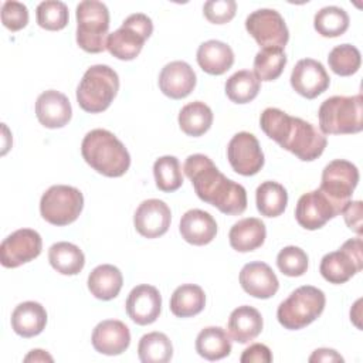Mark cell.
<instances>
[{
	"label": "cell",
	"mask_w": 363,
	"mask_h": 363,
	"mask_svg": "<svg viewBox=\"0 0 363 363\" xmlns=\"http://www.w3.org/2000/svg\"><path fill=\"white\" fill-rule=\"evenodd\" d=\"M319 128L326 135L359 133L363 129L362 94L352 96L335 95L322 102L318 111Z\"/></svg>",
	"instance_id": "cell-4"
},
{
	"label": "cell",
	"mask_w": 363,
	"mask_h": 363,
	"mask_svg": "<svg viewBox=\"0 0 363 363\" xmlns=\"http://www.w3.org/2000/svg\"><path fill=\"white\" fill-rule=\"evenodd\" d=\"M123 284L119 268L111 264H102L94 268L88 277L89 292L102 301H111L118 296Z\"/></svg>",
	"instance_id": "cell-28"
},
{
	"label": "cell",
	"mask_w": 363,
	"mask_h": 363,
	"mask_svg": "<svg viewBox=\"0 0 363 363\" xmlns=\"http://www.w3.org/2000/svg\"><path fill=\"white\" fill-rule=\"evenodd\" d=\"M227 159L234 172L242 176H254L264 166V153L258 139L250 132L235 133L227 146Z\"/></svg>",
	"instance_id": "cell-14"
},
{
	"label": "cell",
	"mask_w": 363,
	"mask_h": 363,
	"mask_svg": "<svg viewBox=\"0 0 363 363\" xmlns=\"http://www.w3.org/2000/svg\"><path fill=\"white\" fill-rule=\"evenodd\" d=\"M84 160L106 177H119L130 166V155L125 145L106 129H94L81 143Z\"/></svg>",
	"instance_id": "cell-3"
},
{
	"label": "cell",
	"mask_w": 363,
	"mask_h": 363,
	"mask_svg": "<svg viewBox=\"0 0 363 363\" xmlns=\"http://www.w3.org/2000/svg\"><path fill=\"white\" fill-rule=\"evenodd\" d=\"M259 126L269 139L303 162L318 159L328 145L326 136L311 122L289 116L278 108L264 109Z\"/></svg>",
	"instance_id": "cell-2"
},
{
	"label": "cell",
	"mask_w": 363,
	"mask_h": 363,
	"mask_svg": "<svg viewBox=\"0 0 363 363\" xmlns=\"http://www.w3.org/2000/svg\"><path fill=\"white\" fill-rule=\"evenodd\" d=\"M255 203L262 216L278 217L286 208L288 193L285 187L277 182H264L255 190Z\"/></svg>",
	"instance_id": "cell-33"
},
{
	"label": "cell",
	"mask_w": 363,
	"mask_h": 363,
	"mask_svg": "<svg viewBox=\"0 0 363 363\" xmlns=\"http://www.w3.org/2000/svg\"><path fill=\"white\" fill-rule=\"evenodd\" d=\"M43 248L41 235L31 228H20L6 237L0 245V261L6 268H17L37 258Z\"/></svg>",
	"instance_id": "cell-13"
},
{
	"label": "cell",
	"mask_w": 363,
	"mask_h": 363,
	"mask_svg": "<svg viewBox=\"0 0 363 363\" xmlns=\"http://www.w3.org/2000/svg\"><path fill=\"white\" fill-rule=\"evenodd\" d=\"M345 223L350 230L362 235V201H347L342 208Z\"/></svg>",
	"instance_id": "cell-44"
},
{
	"label": "cell",
	"mask_w": 363,
	"mask_h": 363,
	"mask_svg": "<svg viewBox=\"0 0 363 363\" xmlns=\"http://www.w3.org/2000/svg\"><path fill=\"white\" fill-rule=\"evenodd\" d=\"M118 89V74L109 65L96 64L85 71L77 88V101L85 112L99 113L109 108Z\"/></svg>",
	"instance_id": "cell-5"
},
{
	"label": "cell",
	"mask_w": 363,
	"mask_h": 363,
	"mask_svg": "<svg viewBox=\"0 0 363 363\" xmlns=\"http://www.w3.org/2000/svg\"><path fill=\"white\" fill-rule=\"evenodd\" d=\"M24 362H52V357L45 350L34 349L24 357Z\"/></svg>",
	"instance_id": "cell-47"
},
{
	"label": "cell",
	"mask_w": 363,
	"mask_h": 363,
	"mask_svg": "<svg viewBox=\"0 0 363 363\" xmlns=\"http://www.w3.org/2000/svg\"><path fill=\"white\" fill-rule=\"evenodd\" d=\"M245 28L261 48H282L289 40L284 17L272 9L252 11L245 20Z\"/></svg>",
	"instance_id": "cell-12"
},
{
	"label": "cell",
	"mask_w": 363,
	"mask_h": 363,
	"mask_svg": "<svg viewBox=\"0 0 363 363\" xmlns=\"http://www.w3.org/2000/svg\"><path fill=\"white\" fill-rule=\"evenodd\" d=\"M272 360V354L268 346L262 343H254L250 347H247L241 357V363H269Z\"/></svg>",
	"instance_id": "cell-45"
},
{
	"label": "cell",
	"mask_w": 363,
	"mask_h": 363,
	"mask_svg": "<svg viewBox=\"0 0 363 363\" xmlns=\"http://www.w3.org/2000/svg\"><path fill=\"white\" fill-rule=\"evenodd\" d=\"M264 322L261 313L248 305L238 306L228 318V333L238 343L254 340L262 330Z\"/></svg>",
	"instance_id": "cell-27"
},
{
	"label": "cell",
	"mask_w": 363,
	"mask_h": 363,
	"mask_svg": "<svg viewBox=\"0 0 363 363\" xmlns=\"http://www.w3.org/2000/svg\"><path fill=\"white\" fill-rule=\"evenodd\" d=\"M156 187L162 191H176L183 184L180 162L176 156H162L153 164Z\"/></svg>",
	"instance_id": "cell-38"
},
{
	"label": "cell",
	"mask_w": 363,
	"mask_h": 363,
	"mask_svg": "<svg viewBox=\"0 0 363 363\" xmlns=\"http://www.w3.org/2000/svg\"><path fill=\"white\" fill-rule=\"evenodd\" d=\"M309 362L311 363H313V362H343V357L333 349L322 347V349H316L311 354Z\"/></svg>",
	"instance_id": "cell-46"
},
{
	"label": "cell",
	"mask_w": 363,
	"mask_h": 363,
	"mask_svg": "<svg viewBox=\"0 0 363 363\" xmlns=\"http://www.w3.org/2000/svg\"><path fill=\"white\" fill-rule=\"evenodd\" d=\"M35 17L41 28L58 31L68 24V7L58 0H45L37 6Z\"/></svg>",
	"instance_id": "cell-40"
},
{
	"label": "cell",
	"mask_w": 363,
	"mask_h": 363,
	"mask_svg": "<svg viewBox=\"0 0 363 363\" xmlns=\"http://www.w3.org/2000/svg\"><path fill=\"white\" fill-rule=\"evenodd\" d=\"M259 92V81L254 72L241 69L225 81V95L235 104H248Z\"/></svg>",
	"instance_id": "cell-35"
},
{
	"label": "cell",
	"mask_w": 363,
	"mask_h": 363,
	"mask_svg": "<svg viewBox=\"0 0 363 363\" xmlns=\"http://www.w3.org/2000/svg\"><path fill=\"white\" fill-rule=\"evenodd\" d=\"M329 68L340 77H349L359 71L362 64L360 51L352 44L336 45L328 57Z\"/></svg>",
	"instance_id": "cell-39"
},
{
	"label": "cell",
	"mask_w": 363,
	"mask_h": 363,
	"mask_svg": "<svg viewBox=\"0 0 363 363\" xmlns=\"http://www.w3.org/2000/svg\"><path fill=\"white\" fill-rule=\"evenodd\" d=\"M84 208L82 193L72 186H51L40 200V213L52 225H68L74 223Z\"/></svg>",
	"instance_id": "cell-9"
},
{
	"label": "cell",
	"mask_w": 363,
	"mask_h": 363,
	"mask_svg": "<svg viewBox=\"0 0 363 363\" xmlns=\"http://www.w3.org/2000/svg\"><path fill=\"white\" fill-rule=\"evenodd\" d=\"M35 115L43 126L48 129H57L65 126L69 122L72 116V108L69 99L62 92L48 89L38 95L35 101Z\"/></svg>",
	"instance_id": "cell-20"
},
{
	"label": "cell",
	"mask_w": 363,
	"mask_h": 363,
	"mask_svg": "<svg viewBox=\"0 0 363 363\" xmlns=\"http://www.w3.org/2000/svg\"><path fill=\"white\" fill-rule=\"evenodd\" d=\"M48 261L57 272L62 275H77L85 265V255L75 244L60 241L50 247Z\"/></svg>",
	"instance_id": "cell-30"
},
{
	"label": "cell",
	"mask_w": 363,
	"mask_h": 363,
	"mask_svg": "<svg viewBox=\"0 0 363 363\" xmlns=\"http://www.w3.org/2000/svg\"><path fill=\"white\" fill-rule=\"evenodd\" d=\"M313 27L322 37H339L349 28V16L342 7L326 6L315 14Z\"/></svg>",
	"instance_id": "cell-36"
},
{
	"label": "cell",
	"mask_w": 363,
	"mask_h": 363,
	"mask_svg": "<svg viewBox=\"0 0 363 363\" xmlns=\"http://www.w3.org/2000/svg\"><path fill=\"white\" fill-rule=\"evenodd\" d=\"M237 3L234 0H208L203 6L204 17L213 24H225L235 16Z\"/></svg>",
	"instance_id": "cell-43"
},
{
	"label": "cell",
	"mask_w": 363,
	"mask_h": 363,
	"mask_svg": "<svg viewBox=\"0 0 363 363\" xmlns=\"http://www.w3.org/2000/svg\"><path fill=\"white\" fill-rule=\"evenodd\" d=\"M240 284L242 289L258 299L274 296L279 288L278 278L271 267L261 261L248 262L240 272Z\"/></svg>",
	"instance_id": "cell-21"
},
{
	"label": "cell",
	"mask_w": 363,
	"mask_h": 363,
	"mask_svg": "<svg viewBox=\"0 0 363 363\" xmlns=\"http://www.w3.org/2000/svg\"><path fill=\"white\" fill-rule=\"evenodd\" d=\"M91 340L96 352L106 356H116L129 347L130 332L123 322L106 319L94 328Z\"/></svg>",
	"instance_id": "cell-19"
},
{
	"label": "cell",
	"mask_w": 363,
	"mask_h": 363,
	"mask_svg": "<svg viewBox=\"0 0 363 363\" xmlns=\"http://www.w3.org/2000/svg\"><path fill=\"white\" fill-rule=\"evenodd\" d=\"M1 23L10 31H18L28 23V9L26 4L14 0L3 3Z\"/></svg>",
	"instance_id": "cell-42"
},
{
	"label": "cell",
	"mask_w": 363,
	"mask_h": 363,
	"mask_svg": "<svg viewBox=\"0 0 363 363\" xmlns=\"http://www.w3.org/2000/svg\"><path fill=\"white\" fill-rule=\"evenodd\" d=\"M183 170L191 180L197 197L204 203L217 207L228 216H237L245 211V189L227 179L208 156L201 153L190 155L183 164Z\"/></svg>",
	"instance_id": "cell-1"
},
{
	"label": "cell",
	"mask_w": 363,
	"mask_h": 363,
	"mask_svg": "<svg viewBox=\"0 0 363 363\" xmlns=\"http://www.w3.org/2000/svg\"><path fill=\"white\" fill-rule=\"evenodd\" d=\"M213 123V111L201 101L184 105L179 112L180 129L193 138L204 135Z\"/></svg>",
	"instance_id": "cell-32"
},
{
	"label": "cell",
	"mask_w": 363,
	"mask_h": 363,
	"mask_svg": "<svg viewBox=\"0 0 363 363\" xmlns=\"http://www.w3.org/2000/svg\"><path fill=\"white\" fill-rule=\"evenodd\" d=\"M359 183L357 167L347 160L336 159L328 163L322 172V182L319 190L335 203L342 213V208L350 197Z\"/></svg>",
	"instance_id": "cell-11"
},
{
	"label": "cell",
	"mask_w": 363,
	"mask_h": 363,
	"mask_svg": "<svg viewBox=\"0 0 363 363\" xmlns=\"http://www.w3.org/2000/svg\"><path fill=\"white\" fill-rule=\"evenodd\" d=\"M196 352L207 360H220L231 352L228 333L220 326H208L200 330L196 337Z\"/></svg>",
	"instance_id": "cell-31"
},
{
	"label": "cell",
	"mask_w": 363,
	"mask_h": 363,
	"mask_svg": "<svg viewBox=\"0 0 363 363\" xmlns=\"http://www.w3.org/2000/svg\"><path fill=\"white\" fill-rule=\"evenodd\" d=\"M138 356L143 363H167L173 356L170 339L162 332H150L140 337Z\"/></svg>",
	"instance_id": "cell-34"
},
{
	"label": "cell",
	"mask_w": 363,
	"mask_h": 363,
	"mask_svg": "<svg viewBox=\"0 0 363 363\" xmlns=\"http://www.w3.org/2000/svg\"><path fill=\"white\" fill-rule=\"evenodd\" d=\"M126 313L138 325H150L153 323L162 309V296L157 288L142 284L135 286L126 299Z\"/></svg>",
	"instance_id": "cell-18"
},
{
	"label": "cell",
	"mask_w": 363,
	"mask_h": 363,
	"mask_svg": "<svg viewBox=\"0 0 363 363\" xmlns=\"http://www.w3.org/2000/svg\"><path fill=\"white\" fill-rule=\"evenodd\" d=\"M109 10L98 0H84L77 6V44L86 52L98 54L106 48Z\"/></svg>",
	"instance_id": "cell-7"
},
{
	"label": "cell",
	"mask_w": 363,
	"mask_h": 363,
	"mask_svg": "<svg viewBox=\"0 0 363 363\" xmlns=\"http://www.w3.org/2000/svg\"><path fill=\"white\" fill-rule=\"evenodd\" d=\"M277 265L286 277H301L308 269V255L302 248L288 245L278 252Z\"/></svg>",
	"instance_id": "cell-41"
},
{
	"label": "cell",
	"mask_w": 363,
	"mask_h": 363,
	"mask_svg": "<svg viewBox=\"0 0 363 363\" xmlns=\"http://www.w3.org/2000/svg\"><path fill=\"white\" fill-rule=\"evenodd\" d=\"M286 65V55L282 48H262L254 58V75L261 81L277 79Z\"/></svg>",
	"instance_id": "cell-37"
},
{
	"label": "cell",
	"mask_w": 363,
	"mask_h": 363,
	"mask_svg": "<svg viewBox=\"0 0 363 363\" xmlns=\"http://www.w3.org/2000/svg\"><path fill=\"white\" fill-rule=\"evenodd\" d=\"M179 231L184 241L193 245H206L217 234V223L213 216L204 210L193 208L182 216Z\"/></svg>",
	"instance_id": "cell-23"
},
{
	"label": "cell",
	"mask_w": 363,
	"mask_h": 363,
	"mask_svg": "<svg viewBox=\"0 0 363 363\" xmlns=\"http://www.w3.org/2000/svg\"><path fill=\"white\" fill-rule=\"evenodd\" d=\"M196 82V72L184 61H172L166 64L159 75L160 91L172 99H182L190 95Z\"/></svg>",
	"instance_id": "cell-22"
},
{
	"label": "cell",
	"mask_w": 363,
	"mask_h": 363,
	"mask_svg": "<svg viewBox=\"0 0 363 363\" xmlns=\"http://www.w3.org/2000/svg\"><path fill=\"white\" fill-rule=\"evenodd\" d=\"M337 214L340 208L319 189L302 194L295 207V218L306 230H318Z\"/></svg>",
	"instance_id": "cell-15"
},
{
	"label": "cell",
	"mask_w": 363,
	"mask_h": 363,
	"mask_svg": "<svg viewBox=\"0 0 363 363\" xmlns=\"http://www.w3.org/2000/svg\"><path fill=\"white\" fill-rule=\"evenodd\" d=\"M47 323L45 308L34 301L21 302L11 313V328L21 337L40 335Z\"/></svg>",
	"instance_id": "cell-24"
},
{
	"label": "cell",
	"mask_w": 363,
	"mask_h": 363,
	"mask_svg": "<svg viewBox=\"0 0 363 363\" xmlns=\"http://www.w3.org/2000/svg\"><path fill=\"white\" fill-rule=\"evenodd\" d=\"M197 62L200 68L210 75H223L234 64L231 47L218 40H208L200 44L197 50Z\"/></svg>",
	"instance_id": "cell-26"
},
{
	"label": "cell",
	"mask_w": 363,
	"mask_h": 363,
	"mask_svg": "<svg viewBox=\"0 0 363 363\" xmlns=\"http://www.w3.org/2000/svg\"><path fill=\"white\" fill-rule=\"evenodd\" d=\"M265 237V224L257 217H247L237 221L228 233L230 245L238 252H250L259 248Z\"/></svg>",
	"instance_id": "cell-25"
},
{
	"label": "cell",
	"mask_w": 363,
	"mask_h": 363,
	"mask_svg": "<svg viewBox=\"0 0 363 363\" xmlns=\"http://www.w3.org/2000/svg\"><path fill=\"white\" fill-rule=\"evenodd\" d=\"M206 306V294L201 286L183 284L174 289L170 298V311L177 318L199 315Z\"/></svg>",
	"instance_id": "cell-29"
},
{
	"label": "cell",
	"mask_w": 363,
	"mask_h": 363,
	"mask_svg": "<svg viewBox=\"0 0 363 363\" xmlns=\"http://www.w3.org/2000/svg\"><path fill=\"white\" fill-rule=\"evenodd\" d=\"M363 268L362 238H352L333 252L323 255L319 271L330 284H345Z\"/></svg>",
	"instance_id": "cell-10"
},
{
	"label": "cell",
	"mask_w": 363,
	"mask_h": 363,
	"mask_svg": "<svg viewBox=\"0 0 363 363\" xmlns=\"http://www.w3.org/2000/svg\"><path fill=\"white\" fill-rule=\"evenodd\" d=\"M325 303L323 291L312 285L299 286L279 303L277 311L278 322L289 330L302 329L322 315Z\"/></svg>",
	"instance_id": "cell-6"
},
{
	"label": "cell",
	"mask_w": 363,
	"mask_h": 363,
	"mask_svg": "<svg viewBox=\"0 0 363 363\" xmlns=\"http://www.w3.org/2000/svg\"><path fill=\"white\" fill-rule=\"evenodd\" d=\"M152 33L153 23L150 17L143 13L130 14L118 30L108 35L106 50L118 60L130 61L139 55Z\"/></svg>",
	"instance_id": "cell-8"
},
{
	"label": "cell",
	"mask_w": 363,
	"mask_h": 363,
	"mask_svg": "<svg viewBox=\"0 0 363 363\" xmlns=\"http://www.w3.org/2000/svg\"><path fill=\"white\" fill-rule=\"evenodd\" d=\"M170 221V207L159 199H149L142 201L133 216L135 228L145 238L162 237L167 233Z\"/></svg>",
	"instance_id": "cell-16"
},
{
	"label": "cell",
	"mask_w": 363,
	"mask_h": 363,
	"mask_svg": "<svg viewBox=\"0 0 363 363\" xmlns=\"http://www.w3.org/2000/svg\"><path fill=\"white\" fill-rule=\"evenodd\" d=\"M330 84L325 67L312 58L299 60L291 72V85L302 96L313 99L323 94Z\"/></svg>",
	"instance_id": "cell-17"
}]
</instances>
